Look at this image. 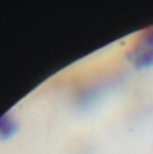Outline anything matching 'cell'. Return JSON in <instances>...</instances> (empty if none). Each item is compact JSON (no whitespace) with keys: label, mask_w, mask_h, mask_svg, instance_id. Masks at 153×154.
I'll list each match as a JSON object with an SVG mask.
<instances>
[{"label":"cell","mask_w":153,"mask_h":154,"mask_svg":"<svg viewBox=\"0 0 153 154\" xmlns=\"http://www.w3.org/2000/svg\"><path fill=\"white\" fill-rule=\"evenodd\" d=\"M16 130V124L15 123L12 122L11 119L4 115L0 118V135L3 137L10 136L14 133V132Z\"/></svg>","instance_id":"cell-1"},{"label":"cell","mask_w":153,"mask_h":154,"mask_svg":"<svg viewBox=\"0 0 153 154\" xmlns=\"http://www.w3.org/2000/svg\"><path fill=\"white\" fill-rule=\"evenodd\" d=\"M152 64H153V50H152L142 53L140 57L136 59V65L139 67L150 66Z\"/></svg>","instance_id":"cell-2"},{"label":"cell","mask_w":153,"mask_h":154,"mask_svg":"<svg viewBox=\"0 0 153 154\" xmlns=\"http://www.w3.org/2000/svg\"><path fill=\"white\" fill-rule=\"evenodd\" d=\"M147 44L151 48V50H153V34H151V35H149V36H148V38H147Z\"/></svg>","instance_id":"cell-3"}]
</instances>
